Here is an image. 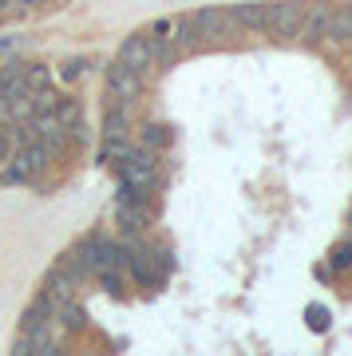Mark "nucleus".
Instances as JSON below:
<instances>
[{
    "label": "nucleus",
    "instance_id": "nucleus-7",
    "mask_svg": "<svg viewBox=\"0 0 352 356\" xmlns=\"http://www.w3.org/2000/svg\"><path fill=\"white\" fill-rule=\"evenodd\" d=\"M119 60L135 72H147L154 64V51H151V36H127L123 48H119Z\"/></svg>",
    "mask_w": 352,
    "mask_h": 356
},
{
    "label": "nucleus",
    "instance_id": "nucleus-15",
    "mask_svg": "<svg viewBox=\"0 0 352 356\" xmlns=\"http://www.w3.org/2000/svg\"><path fill=\"white\" fill-rule=\"evenodd\" d=\"M138 143H143L147 151H159V147H166V143H170V131L159 127V123H143V131H138Z\"/></svg>",
    "mask_w": 352,
    "mask_h": 356
},
{
    "label": "nucleus",
    "instance_id": "nucleus-1",
    "mask_svg": "<svg viewBox=\"0 0 352 356\" xmlns=\"http://www.w3.org/2000/svg\"><path fill=\"white\" fill-rule=\"evenodd\" d=\"M301 20H305V4L301 0H277V4H265V28L273 36L289 40L301 32Z\"/></svg>",
    "mask_w": 352,
    "mask_h": 356
},
{
    "label": "nucleus",
    "instance_id": "nucleus-21",
    "mask_svg": "<svg viewBox=\"0 0 352 356\" xmlns=\"http://www.w3.org/2000/svg\"><path fill=\"white\" fill-rule=\"evenodd\" d=\"M20 4H44V0H20Z\"/></svg>",
    "mask_w": 352,
    "mask_h": 356
},
{
    "label": "nucleus",
    "instance_id": "nucleus-16",
    "mask_svg": "<svg viewBox=\"0 0 352 356\" xmlns=\"http://www.w3.org/2000/svg\"><path fill=\"white\" fill-rule=\"evenodd\" d=\"M328 266H333V273H344V269H352V242H337V245H333Z\"/></svg>",
    "mask_w": 352,
    "mask_h": 356
},
{
    "label": "nucleus",
    "instance_id": "nucleus-5",
    "mask_svg": "<svg viewBox=\"0 0 352 356\" xmlns=\"http://www.w3.org/2000/svg\"><path fill=\"white\" fill-rule=\"evenodd\" d=\"M107 91H111L115 99L135 103V99H138V91H143V72H135V67H127L123 60H115V64H107Z\"/></svg>",
    "mask_w": 352,
    "mask_h": 356
},
{
    "label": "nucleus",
    "instance_id": "nucleus-13",
    "mask_svg": "<svg viewBox=\"0 0 352 356\" xmlns=\"http://www.w3.org/2000/svg\"><path fill=\"white\" fill-rule=\"evenodd\" d=\"M328 16H333V4H317V8H309V13H305V20H301L305 36H313V40L328 36Z\"/></svg>",
    "mask_w": 352,
    "mask_h": 356
},
{
    "label": "nucleus",
    "instance_id": "nucleus-20",
    "mask_svg": "<svg viewBox=\"0 0 352 356\" xmlns=\"http://www.w3.org/2000/svg\"><path fill=\"white\" fill-rule=\"evenodd\" d=\"M4 159H8V135L0 131V163H4Z\"/></svg>",
    "mask_w": 352,
    "mask_h": 356
},
{
    "label": "nucleus",
    "instance_id": "nucleus-2",
    "mask_svg": "<svg viewBox=\"0 0 352 356\" xmlns=\"http://www.w3.org/2000/svg\"><path fill=\"white\" fill-rule=\"evenodd\" d=\"M119 175H123V186L131 191H147L159 175V163H154V151L147 147H138V151H127L123 154V166H119Z\"/></svg>",
    "mask_w": 352,
    "mask_h": 356
},
{
    "label": "nucleus",
    "instance_id": "nucleus-11",
    "mask_svg": "<svg viewBox=\"0 0 352 356\" xmlns=\"http://www.w3.org/2000/svg\"><path fill=\"white\" fill-rule=\"evenodd\" d=\"M230 20H234L238 28H246V32H262V28H265V4L241 0V4H234V8H230Z\"/></svg>",
    "mask_w": 352,
    "mask_h": 356
},
{
    "label": "nucleus",
    "instance_id": "nucleus-10",
    "mask_svg": "<svg viewBox=\"0 0 352 356\" xmlns=\"http://www.w3.org/2000/svg\"><path fill=\"white\" fill-rule=\"evenodd\" d=\"M127 123H131V103L115 99L111 107H107V119H103V139L119 143L123 139V131H127Z\"/></svg>",
    "mask_w": 352,
    "mask_h": 356
},
{
    "label": "nucleus",
    "instance_id": "nucleus-6",
    "mask_svg": "<svg viewBox=\"0 0 352 356\" xmlns=\"http://www.w3.org/2000/svg\"><path fill=\"white\" fill-rule=\"evenodd\" d=\"M230 28H238V24L230 20L226 8H202V13H194V32H198L202 40H218V36H226Z\"/></svg>",
    "mask_w": 352,
    "mask_h": 356
},
{
    "label": "nucleus",
    "instance_id": "nucleus-18",
    "mask_svg": "<svg viewBox=\"0 0 352 356\" xmlns=\"http://www.w3.org/2000/svg\"><path fill=\"white\" fill-rule=\"evenodd\" d=\"M99 281H103V289H107V293H115V297L123 293V285H119V273H115V269H103V273H99Z\"/></svg>",
    "mask_w": 352,
    "mask_h": 356
},
{
    "label": "nucleus",
    "instance_id": "nucleus-19",
    "mask_svg": "<svg viewBox=\"0 0 352 356\" xmlns=\"http://www.w3.org/2000/svg\"><path fill=\"white\" fill-rule=\"evenodd\" d=\"M79 67H83V60H72V64H63V67H60V76H63V79H76V76H79Z\"/></svg>",
    "mask_w": 352,
    "mask_h": 356
},
{
    "label": "nucleus",
    "instance_id": "nucleus-8",
    "mask_svg": "<svg viewBox=\"0 0 352 356\" xmlns=\"http://www.w3.org/2000/svg\"><path fill=\"white\" fill-rule=\"evenodd\" d=\"M76 285H79V281L72 277L67 269H63V266H56V269L48 273V281H44V297H48L51 305L60 309L63 301H72V297H76Z\"/></svg>",
    "mask_w": 352,
    "mask_h": 356
},
{
    "label": "nucleus",
    "instance_id": "nucleus-9",
    "mask_svg": "<svg viewBox=\"0 0 352 356\" xmlns=\"http://www.w3.org/2000/svg\"><path fill=\"white\" fill-rule=\"evenodd\" d=\"M32 127H36V139L44 143L48 151H63V147H67V135H63V123L56 119V111H40Z\"/></svg>",
    "mask_w": 352,
    "mask_h": 356
},
{
    "label": "nucleus",
    "instance_id": "nucleus-3",
    "mask_svg": "<svg viewBox=\"0 0 352 356\" xmlns=\"http://www.w3.org/2000/svg\"><path fill=\"white\" fill-rule=\"evenodd\" d=\"M48 147L44 143H24L20 151H16V159H13V166H4V182H28L32 175H40L44 166H48Z\"/></svg>",
    "mask_w": 352,
    "mask_h": 356
},
{
    "label": "nucleus",
    "instance_id": "nucleus-14",
    "mask_svg": "<svg viewBox=\"0 0 352 356\" xmlns=\"http://www.w3.org/2000/svg\"><path fill=\"white\" fill-rule=\"evenodd\" d=\"M328 36L352 40V8H333V16H328Z\"/></svg>",
    "mask_w": 352,
    "mask_h": 356
},
{
    "label": "nucleus",
    "instance_id": "nucleus-4",
    "mask_svg": "<svg viewBox=\"0 0 352 356\" xmlns=\"http://www.w3.org/2000/svg\"><path fill=\"white\" fill-rule=\"evenodd\" d=\"M127 266H131V273H135L138 285H147V289H159L163 285V273L166 266L159 261V250H127Z\"/></svg>",
    "mask_w": 352,
    "mask_h": 356
},
{
    "label": "nucleus",
    "instance_id": "nucleus-12",
    "mask_svg": "<svg viewBox=\"0 0 352 356\" xmlns=\"http://www.w3.org/2000/svg\"><path fill=\"white\" fill-rule=\"evenodd\" d=\"M151 44H182V16H163L151 24Z\"/></svg>",
    "mask_w": 352,
    "mask_h": 356
},
{
    "label": "nucleus",
    "instance_id": "nucleus-17",
    "mask_svg": "<svg viewBox=\"0 0 352 356\" xmlns=\"http://www.w3.org/2000/svg\"><path fill=\"white\" fill-rule=\"evenodd\" d=\"M309 329H317V332H325L328 329V309H317V305H309Z\"/></svg>",
    "mask_w": 352,
    "mask_h": 356
}]
</instances>
